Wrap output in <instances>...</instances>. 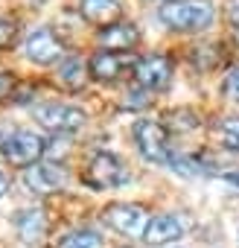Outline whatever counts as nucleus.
Instances as JSON below:
<instances>
[{"label":"nucleus","mask_w":239,"mask_h":248,"mask_svg":"<svg viewBox=\"0 0 239 248\" xmlns=\"http://www.w3.org/2000/svg\"><path fill=\"white\" fill-rule=\"evenodd\" d=\"M158 15L169 30H181V32L207 30L213 24V18H216V12H213V6L207 0H172V3H166Z\"/></svg>","instance_id":"1"},{"label":"nucleus","mask_w":239,"mask_h":248,"mask_svg":"<svg viewBox=\"0 0 239 248\" xmlns=\"http://www.w3.org/2000/svg\"><path fill=\"white\" fill-rule=\"evenodd\" d=\"M85 181L93 187V190H117L129 184V167L120 161L114 152L102 149L90 158V164L85 167Z\"/></svg>","instance_id":"2"},{"label":"nucleus","mask_w":239,"mask_h":248,"mask_svg":"<svg viewBox=\"0 0 239 248\" xmlns=\"http://www.w3.org/2000/svg\"><path fill=\"white\" fill-rule=\"evenodd\" d=\"M44 138L35 135V132H27V129H18L12 135H6V140L0 143V152H3V158L12 164V167H32L44 158Z\"/></svg>","instance_id":"3"},{"label":"nucleus","mask_w":239,"mask_h":248,"mask_svg":"<svg viewBox=\"0 0 239 248\" xmlns=\"http://www.w3.org/2000/svg\"><path fill=\"white\" fill-rule=\"evenodd\" d=\"M134 143L140 149V155L152 164H166L172 161L169 152V140H166V129L155 120H137L134 123Z\"/></svg>","instance_id":"4"},{"label":"nucleus","mask_w":239,"mask_h":248,"mask_svg":"<svg viewBox=\"0 0 239 248\" xmlns=\"http://www.w3.org/2000/svg\"><path fill=\"white\" fill-rule=\"evenodd\" d=\"M149 210L140 207V204H126V202H117V204H108L105 213H102V222L123 233V236H143L146 233V225H149Z\"/></svg>","instance_id":"5"},{"label":"nucleus","mask_w":239,"mask_h":248,"mask_svg":"<svg viewBox=\"0 0 239 248\" xmlns=\"http://www.w3.org/2000/svg\"><path fill=\"white\" fill-rule=\"evenodd\" d=\"M32 117L41 123L44 129L59 132V135H61V132H76V129H82L85 120H88L82 108L67 105V102H41V105H35Z\"/></svg>","instance_id":"6"},{"label":"nucleus","mask_w":239,"mask_h":248,"mask_svg":"<svg viewBox=\"0 0 239 248\" xmlns=\"http://www.w3.org/2000/svg\"><path fill=\"white\" fill-rule=\"evenodd\" d=\"M24 50H27V59L35 64H53V62L64 59V44H61L59 32H53L50 27L32 30L24 41Z\"/></svg>","instance_id":"7"},{"label":"nucleus","mask_w":239,"mask_h":248,"mask_svg":"<svg viewBox=\"0 0 239 248\" xmlns=\"http://www.w3.org/2000/svg\"><path fill=\"white\" fill-rule=\"evenodd\" d=\"M134 79L143 91H164L172 79V62L161 53H152V56H143L134 62Z\"/></svg>","instance_id":"8"},{"label":"nucleus","mask_w":239,"mask_h":248,"mask_svg":"<svg viewBox=\"0 0 239 248\" xmlns=\"http://www.w3.org/2000/svg\"><path fill=\"white\" fill-rule=\"evenodd\" d=\"M24 181H27V187H30L32 193L50 196V193H59V190L67 184V172H64V167H59V164H44V161H38V164H32V167L27 170Z\"/></svg>","instance_id":"9"},{"label":"nucleus","mask_w":239,"mask_h":248,"mask_svg":"<svg viewBox=\"0 0 239 248\" xmlns=\"http://www.w3.org/2000/svg\"><path fill=\"white\" fill-rule=\"evenodd\" d=\"M90 67V76L96 82H117L120 76H123L129 67H134V59L126 56V53H111V50H99L90 56L88 62Z\"/></svg>","instance_id":"10"},{"label":"nucleus","mask_w":239,"mask_h":248,"mask_svg":"<svg viewBox=\"0 0 239 248\" xmlns=\"http://www.w3.org/2000/svg\"><path fill=\"white\" fill-rule=\"evenodd\" d=\"M187 233V222L175 213H161V216H152L149 225H146V233L143 239L149 245H166L172 239H181Z\"/></svg>","instance_id":"11"},{"label":"nucleus","mask_w":239,"mask_h":248,"mask_svg":"<svg viewBox=\"0 0 239 248\" xmlns=\"http://www.w3.org/2000/svg\"><path fill=\"white\" fill-rule=\"evenodd\" d=\"M137 41H140L137 27H134V24H126V21L99 30V44H102V50H111V53H126V50H132Z\"/></svg>","instance_id":"12"},{"label":"nucleus","mask_w":239,"mask_h":248,"mask_svg":"<svg viewBox=\"0 0 239 248\" xmlns=\"http://www.w3.org/2000/svg\"><path fill=\"white\" fill-rule=\"evenodd\" d=\"M79 12H82L85 21H90L99 30H105L111 24H120V12H123V6H120L117 0H82Z\"/></svg>","instance_id":"13"},{"label":"nucleus","mask_w":239,"mask_h":248,"mask_svg":"<svg viewBox=\"0 0 239 248\" xmlns=\"http://www.w3.org/2000/svg\"><path fill=\"white\" fill-rule=\"evenodd\" d=\"M15 231H18V236L24 239V242H38L41 236H44V231H47V219H44V213L35 207H27V210H18L15 213Z\"/></svg>","instance_id":"14"},{"label":"nucleus","mask_w":239,"mask_h":248,"mask_svg":"<svg viewBox=\"0 0 239 248\" xmlns=\"http://www.w3.org/2000/svg\"><path fill=\"white\" fill-rule=\"evenodd\" d=\"M88 76H90V67H88V62H85L82 56H67V59H61V64H59V82H61L64 88L79 91V88H85Z\"/></svg>","instance_id":"15"},{"label":"nucleus","mask_w":239,"mask_h":248,"mask_svg":"<svg viewBox=\"0 0 239 248\" xmlns=\"http://www.w3.org/2000/svg\"><path fill=\"white\" fill-rule=\"evenodd\" d=\"M53 248H102V233L88 231V228L70 231V233H64Z\"/></svg>","instance_id":"16"},{"label":"nucleus","mask_w":239,"mask_h":248,"mask_svg":"<svg viewBox=\"0 0 239 248\" xmlns=\"http://www.w3.org/2000/svg\"><path fill=\"white\" fill-rule=\"evenodd\" d=\"M216 138L219 146L227 152H239V117H224L216 126Z\"/></svg>","instance_id":"17"},{"label":"nucleus","mask_w":239,"mask_h":248,"mask_svg":"<svg viewBox=\"0 0 239 248\" xmlns=\"http://www.w3.org/2000/svg\"><path fill=\"white\" fill-rule=\"evenodd\" d=\"M224 96L239 105V67L227 73V79H224Z\"/></svg>","instance_id":"18"},{"label":"nucleus","mask_w":239,"mask_h":248,"mask_svg":"<svg viewBox=\"0 0 239 248\" xmlns=\"http://www.w3.org/2000/svg\"><path fill=\"white\" fill-rule=\"evenodd\" d=\"M15 32V24H9V21H0V47H6V44H12V35Z\"/></svg>","instance_id":"19"},{"label":"nucleus","mask_w":239,"mask_h":248,"mask_svg":"<svg viewBox=\"0 0 239 248\" xmlns=\"http://www.w3.org/2000/svg\"><path fill=\"white\" fill-rule=\"evenodd\" d=\"M12 88H15V79H12L9 73H0V102L12 93Z\"/></svg>","instance_id":"20"},{"label":"nucleus","mask_w":239,"mask_h":248,"mask_svg":"<svg viewBox=\"0 0 239 248\" xmlns=\"http://www.w3.org/2000/svg\"><path fill=\"white\" fill-rule=\"evenodd\" d=\"M224 12H227V21L239 30V0H227V6H224Z\"/></svg>","instance_id":"21"},{"label":"nucleus","mask_w":239,"mask_h":248,"mask_svg":"<svg viewBox=\"0 0 239 248\" xmlns=\"http://www.w3.org/2000/svg\"><path fill=\"white\" fill-rule=\"evenodd\" d=\"M6 190H9V175H6L3 170H0V199L6 196Z\"/></svg>","instance_id":"22"},{"label":"nucleus","mask_w":239,"mask_h":248,"mask_svg":"<svg viewBox=\"0 0 239 248\" xmlns=\"http://www.w3.org/2000/svg\"><path fill=\"white\" fill-rule=\"evenodd\" d=\"M227 181H233V184H239V172H230V175H227Z\"/></svg>","instance_id":"23"},{"label":"nucleus","mask_w":239,"mask_h":248,"mask_svg":"<svg viewBox=\"0 0 239 248\" xmlns=\"http://www.w3.org/2000/svg\"><path fill=\"white\" fill-rule=\"evenodd\" d=\"M236 44H239V30H236Z\"/></svg>","instance_id":"24"},{"label":"nucleus","mask_w":239,"mask_h":248,"mask_svg":"<svg viewBox=\"0 0 239 248\" xmlns=\"http://www.w3.org/2000/svg\"><path fill=\"white\" fill-rule=\"evenodd\" d=\"M236 242H239V233H236Z\"/></svg>","instance_id":"25"}]
</instances>
